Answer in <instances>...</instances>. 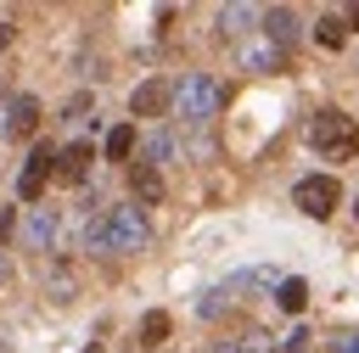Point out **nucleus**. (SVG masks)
I'll return each instance as SVG.
<instances>
[{"instance_id":"nucleus-10","label":"nucleus","mask_w":359,"mask_h":353,"mask_svg":"<svg viewBox=\"0 0 359 353\" xmlns=\"http://www.w3.org/2000/svg\"><path fill=\"white\" fill-rule=\"evenodd\" d=\"M252 22H264L258 6H219V39H247V34H258Z\"/></svg>"},{"instance_id":"nucleus-4","label":"nucleus","mask_w":359,"mask_h":353,"mask_svg":"<svg viewBox=\"0 0 359 353\" xmlns=\"http://www.w3.org/2000/svg\"><path fill=\"white\" fill-rule=\"evenodd\" d=\"M292 202H297L309 219H331V213L342 207V185H337V174H303V179L292 185Z\"/></svg>"},{"instance_id":"nucleus-22","label":"nucleus","mask_w":359,"mask_h":353,"mask_svg":"<svg viewBox=\"0 0 359 353\" xmlns=\"http://www.w3.org/2000/svg\"><path fill=\"white\" fill-rule=\"evenodd\" d=\"M0 286H11V258H6V247H0Z\"/></svg>"},{"instance_id":"nucleus-24","label":"nucleus","mask_w":359,"mask_h":353,"mask_svg":"<svg viewBox=\"0 0 359 353\" xmlns=\"http://www.w3.org/2000/svg\"><path fill=\"white\" fill-rule=\"evenodd\" d=\"M348 28H359V6H353V11H348Z\"/></svg>"},{"instance_id":"nucleus-23","label":"nucleus","mask_w":359,"mask_h":353,"mask_svg":"<svg viewBox=\"0 0 359 353\" xmlns=\"http://www.w3.org/2000/svg\"><path fill=\"white\" fill-rule=\"evenodd\" d=\"M11 39H17V28H11V22H0V50H6Z\"/></svg>"},{"instance_id":"nucleus-13","label":"nucleus","mask_w":359,"mask_h":353,"mask_svg":"<svg viewBox=\"0 0 359 353\" xmlns=\"http://www.w3.org/2000/svg\"><path fill=\"white\" fill-rule=\"evenodd\" d=\"M264 39H275V45L286 50V45L297 39V11H292V6H269V11H264Z\"/></svg>"},{"instance_id":"nucleus-25","label":"nucleus","mask_w":359,"mask_h":353,"mask_svg":"<svg viewBox=\"0 0 359 353\" xmlns=\"http://www.w3.org/2000/svg\"><path fill=\"white\" fill-rule=\"evenodd\" d=\"M353 219H359V202H353Z\"/></svg>"},{"instance_id":"nucleus-19","label":"nucleus","mask_w":359,"mask_h":353,"mask_svg":"<svg viewBox=\"0 0 359 353\" xmlns=\"http://www.w3.org/2000/svg\"><path fill=\"white\" fill-rule=\"evenodd\" d=\"M168 157H174V134H151V140H146V162L157 168V162H168Z\"/></svg>"},{"instance_id":"nucleus-20","label":"nucleus","mask_w":359,"mask_h":353,"mask_svg":"<svg viewBox=\"0 0 359 353\" xmlns=\"http://www.w3.org/2000/svg\"><path fill=\"white\" fill-rule=\"evenodd\" d=\"M196 314H202V319H219V314H224V291H208V297L196 303Z\"/></svg>"},{"instance_id":"nucleus-21","label":"nucleus","mask_w":359,"mask_h":353,"mask_svg":"<svg viewBox=\"0 0 359 353\" xmlns=\"http://www.w3.org/2000/svg\"><path fill=\"white\" fill-rule=\"evenodd\" d=\"M331 353H359V331H337L331 336Z\"/></svg>"},{"instance_id":"nucleus-6","label":"nucleus","mask_w":359,"mask_h":353,"mask_svg":"<svg viewBox=\"0 0 359 353\" xmlns=\"http://www.w3.org/2000/svg\"><path fill=\"white\" fill-rule=\"evenodd\" d=\"M39 123H45L39 101H34V95H11V101H6V123H0V134H6V140H28Z\"/></svg>"},{"instance_id":"nucleus-2","label":"nucleus","mask_w":359,"mask_h":353,"mask_svg":"<svg viewBox=\"0 0 359 353\" xmlns=\"http://www.w3.org/2000/svg\"><path fill=\"white\" fill-rule=\"evenodd\" d=\"M309 146H314L325 162H353V157H359V123H353L348 112L325 106V112L309 118Z\"/></svg>"},{"instance_id":"nucleus-11","label":"nucleus","mask_w":359,"mask_h":353,"mask_svg":"<svg viewBox=\"0 0 359 353\" xmlns=\"http://www.w3.org/2000/svg\"><path fill=\"white\" fill-rule=\"evenodd\" d=\"M90 157H95V151H90L84 140H73L67 151H56V179H62V185H79V179L90 174Z\"/></svg>"},{"instance_id":"nucleus-14","label":"nucleus","mask_w":359,"mask_h":353,"mask_svg":"<svg viewBox=\"0 0 359 353\" xmlns=\"http://www.w3.org/2000/svg\"><path fill=\"white\" fill-rule=\"evenodd\" d=\"M342 39H348V17L325 11V17L314 22V45H320V50H342Z\"/></svg>"},{"instance_id":"nucleus-3","label":"nucleus","mask_w":359,"mask_h":353,"mask_svg":"<svg viewBox=\"0 0 359 353\" xmlns=\"http://www.w3.org/2000/svg\"><path fill=\"white\" fill-rule=\"evenodd\" d=\"M219 101H224V90H219L208 73H185V78L174 84V118H180V123H208V118L219 112Z\"/></svg>"},{"instance_id":"nucleus-15","label":"nucleus","mask_w":359,"mask_h":353,"mask_svg":"<svg viewBox=\"0 0 359 353\" xmlns=\"http://www.w3.org/2000/svg\"><path fill=\"white\" fill-rule=\"evenodd\" d=\"M275 303H280L286 314H303V308H309V286H303L297 275H286V280L275 286Z\"/></svg>"},{"instance_id":"nucleus-9","label":"nucleus","mask_w":359,"mask_h":353,"mask_svg":"<svg viewBox=\"0 0 359 353\" xmlns=\"http://www.w3.org/2000/svg\"><path fill=\"white\" fill-rule=\"evenodd\" d=\"M174 106V84H163V78H146V84H135V95H129V112L135 118H163Z\"/></svg>"},{"instance_id":"nucleus-12","label":"nucleus","mask_w":359,"mask_h":353,"mask_svg":"<svg viewBox=\"0 0 359 353\" xmlns=\"http://www.w3.org/2000/svg\"><path fill=\"white\" fill-rule=\"evenodd\" d=\"M129 191H135V202L157 207V202H163V168H151V162H135V168H129Z\"/></svg>"},{"instance_id":"nucleus-1","label":"nucleus","mask_w":359,"mask_h":353,"mask_svg":"<svg viewBox=\"0 0 359 353\" xmlns=\"http://www.w3.org/2000/svg\"><path fill=\"white\" fill-rule=\"evenodd\" d=\"M84 241H90V252L135 258V252H146L151 224H146V213H140L135 202H118V207H107V213H95V219L84 224Z\"/></svg>"},{"instance_id":"nucleus-5","label":"nucleus","mask_w":359,"mask_h":353,"mask_svg":"<svg viewBox=\"0 0 359 353\" xmlns=\"http://www.w3.org/2000/svg\"><path fill=\"white\" fill-rule=\"evenodd\" d=\"M50 179H56V151H50V146H34V151H28V162H22V174H17V196L34 207V202H39V191H45Z\"/></svg>"},{"instance_id":"nucleus-8","label":"nucleus","mask_w":359,"mask_h":353,"mask_svg":"<svg viewBox=\"0 0 359 353\" xmlns=\"http://www.w3.org/2000/svg\"><path fill=\"white\" fill-rule=\"evenodd\" d=\"M236 56H241V67H247V73H280V67H286V50H280L275 39H264V34L241 39V50H236Z\"/></svg>"},{"instance_id":"nucleus-18","label":"nucleus","mask_w":359,"mask_h":353,"mask_svg":"<svg viewBox=\"0 0 359 353\" xmlns=\"http://www.w3.org/2000/svg\"><path fill=\"white\" fill-rule=\"evenodd\" d=\"M129 151H135V129H129V123H118V129L107 134V157H112V162H123Z\"/></svg>"},{"instance_id":"nucleus-7","label":"nucleus","mask_w":359,"mask_h":353,"mask_svg":"<svg viewBox=\"0 0 359 353\" xmlns=\"http://www.w3.org/2000/svg\"><path fill=\"white\" fill-rule=\"evenodd\" d=\"M56 235H62V219L50 207H28L22 219V247L28 252H56Z\"/></svg>"},{"instance_id":"nucleus-17","label":"nucleus","mask_w":359,"mask_h":353,"mask_svg":"<svg viewBox=\"0 0 359 353\" xmlns=\"http://www.w3.org/2000/svg\"><path fill=\"white\" fill-rule=\"evenodd\" d=\"M269 347H275V342H269V331H258V325H252V331H241L236 342H224L219 353H269Z\"/></svg>"},{"instance_id":"nucleus-16","label":"nucleus","mask_w":359,"mask_h":353,"mask_svg":"<svg viewBox=\"0 0 359 353\" xmlns=\"http://www.w3.org/2000/svg\"><path fill=\"white\" fill-rule=\"evenodd\" d=\"M168 331H174V319H168L163 308H151V314L140 319V347H163V342H168Z\"/></svg>"}]
</instances>
